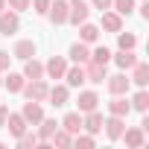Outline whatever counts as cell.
I'll list each match as a JSON object with an SVG mask.
<instances>
[{
	"instance_id": "6da1fadb",
	"label": "cell",
	"mask_w": 149,
	"mask_h": 149,
	"mask_svg": "<svg viewBox=\"0 0 149 149\" xmlns=\"http://www.w3.org/2000/svg\"><path fill=\"white\" fill-rule=\"evenodd\" d=\"M88 15H91V6L85 3V0H67V21L70 24H85L88 21Z\"/></svg>"
},
{
	"instance_id": "7a4b0ae2",
	"label": "cell",
	"mask_w": 149,
	"mask_h": 149,
	"mask_svg": "<svg viewBox=\"0 0 149 149\" xmlns=\"http://www.w3.org/2000/svg\"><path fill=\"white\" fill-rule=\"evenodd\" d=\"M21 29V15L18 12H12V9H3L0 12V35H15Z\"/></svg>"
},
{
	"instance_id": "3957f363",
	"label": "cell",
	"mask_w": 149,
	"mask_h": 149,
	"mask_svg": "<svg viewBox=\"0 0 149 149\" xmlns=\"http://www.w3.org/2000/svg\"><path fill=\"white\" fill-rule=\"evenodd\" d=\"M21 94H26V100L44 102V100H47V94H50V85H47L44 79H29V85H24V91H21Z\"/></svg>"
},
{
	"instance_id": "277c9868",
	"label": "cell",
	"mask_w": 149,
	"mask_h": 149,
	"mask_svg": "<svg viewBox=\"0 0 149 149\" xmlns=\"http://www.w3.org/2000/svg\"><path fill=\"white\" fill-rule=\"evenodd\" d=\"M105 85H108V94L111 97H120V94H129L132 79L126 76V70H123V73H114V76H105Z\"/></svg>"
},
{
	"instance_id": "5b68a950",
	"label": "cell",
	"mask_w": 149,
	"mask_h": 149,
	"mask_svg": "<svg viewBox=\"0 0 149 149\" xmlns=\"http://www.w3.org/2000/svg\"><path fill=\"white\" fill-rule=\"evenodd\" d=\"M82 67H85V82L102 85V82H105V76H108V73H105V64H97V61H91V58H88Z\"/></svg>"
},
{
	"instance_id": "8992f818",
	"label": "cell",
	"mask_w": 149,
	"mask_h": 149,
	"mask_svg": "<svg viewBox=\"0 0 149 149\" xmlns=\"http://www.w3.org/2000/svg\"><path fill=\"white\" fill-rule=\"evenodd\" d=\"M102 129H105L108 140H120V137H123V129H126V120L117 117V114H111L108 120H102Z\"/></svg>"
},
{
	"instance_id": "52a82bcc",
	"label": "cell",
	"mask_w": 149,
	"mask_h": 149,
	"mask_svg": "<svg viewBox=\"0 0 149 149\" xmlns=\"http://www.w3.org/2000/svg\"><path fill=\"white\" fill-rule=\"evenodd\" d=\"M21 114H24V120H26L29 126H38V123H41V117H44V108H41V102L29 100V102H24Z\"/></svg>"
},
{
	"instance_id": "ba28073f",
	"label": "cell",
	"mask_w": 149,
	"mask_h": 149,
	"mask_svg": "<svg viewBox=\"0 0 149 149\" xmlns=\"http://www.w3.org/2000/svg\"><path fill=\"white\" fill-rule=\"evenodd\" d=\"M64 70H67V61L61 58V56H53L47 64H44V73L50 79H64Z\"/></svg>"
},
{
	"instance_id": "9c48e42d",
	"label": "cell",
	"mask_w": 149,
	"mask_h": 149,
	"mask_svg": "<svg viewBox=\"0 0 149 149\" xmlns=\"http://www.w3.org/2000/svg\"><path fill=\"white\" fill-rule=\"evenodd\" d=\"M6 129H9L12 137H21V134L29 129V123L24 120V114H12V111H9V117H6Z\"/></svg>"
},
{
	"instance_id": "30bf717a",
	"label": "cell",
	"mask_w": 149,
	"mask_h": 149,
	"mask_svg": "<svg viewBox=\"0 0 149 149\" xmlns=\"http://www.w3.org/2000/svg\"><path fill=\"white\" fill-rule=\"evenodd\" d=\"M47 15H50L53 24H67V0H53Z\"/></svg>"
},
{
	"instance_id": "8fae6325",
	"label": "cell",
	"mask_w": 149,
	"mask_h": 149,
	"mask_svg": "<svg viewBox=\"0 0 149 149\" xmlns=\"http://www.w3.org/2000/svg\"><path fill=\"white\" fill-rule=\"evenodd\" d=\"M64 79H67V82H64L67 88H82V85H85V67H82V64L67 67V70H64Z\"/></svg>"
},
{
	"instance_id": "7c38bea8",
	"label": "cell",
	"mask_w": 149,
	"mask_h": 149,
	"mask_svg": "<svg viewBox=\"0 0 149 149\" xmlns=\"http://www.w3.org/2000/svg\"><path fill=\"white\" fill-rule=\"evenodd\" d=\"M47 100H50L56 108H61V105H67V100H70V88H67V85H53L50 94H47Z\"/></svg>"
},
{
	"instance_id": "4fadbf2b",
	"label": "cell",
	"mask_w": 149,
	"mask_h": 149,
	"mask_svg": "<svg viewBox=\"0 0 149 149\" xmlns=\"http://www.w3.org/2000/svg\"><path fill=\"white\" fill-rule=\"evenodd\" d=\"M82 129L88 132V134H97V132H102V114L94 108V111H88L85 117H82Z\"/></svg>"
},
{
	"instance_id": "5bb4252c",
	"label": "cell",
	"mask_w": 149,
	"mask_h": 149,
	"mask_svg": "<svg viewBox=\"0 0 149 149\" xmlns=\"http://www.w3.org/2000/svg\"><path fill=\"white\" fill-rule=\"evenodd\" d=\"M102 29H105V32H120V29H123V15L105 9V12H102Z\"/></svg>"
},
{
	"instance_id": "9a60e30c",
	"label": "cell",
	"mask_w": 149,
	"mask_h": 149,
	"mask_svg": "<svg viewBox=\"0 0 149 149\" xmlns=\"http://www.w3.org/2000/svg\"><path fill=\"white\" fill-rule=\"evenodd\" d=\"M32 56H35V44H32L29 38L18 41L15 50H12V58H21V61H26V58H32Z\"/></svg>"
},
{
	"instance_id": "2e32d148",
	"label": "cell",
	"mask_w": 149,
	"mask_h": 149,
	"mask_svg": "<svg viewBox=\"0 0 149 149\" xmlns=\"http://www.w3.org/2000/svg\"><path fill=\"white\" fill-rule=\"evenodd\" d=\"M111 58H114V64H117L120 70H132V67H134V61H137V56H134V50H120L117 56L111 53Z\"/></svg>"
},
{
	"instance_id": "e0dca14e",
	"label": "cell",
	"mask_w": 149,
	"mask_h": 149,
	"mask_svg": "<svg viewBox=\"0 0 149 149\" xmlns=\"http://www.w3.org/2000/svg\"><path fill=\"white\" fill-rule=\"evenodd\" d=\"M76 105H79V111H82V114H88V111H94V108L100 105V97H97L94 91H82V94H79V100H76Z\"/></svg>"
},
{
	"instance_id": "ac0fdd59",
	"label": "cell",
	"mask_w": 149,
	"mask_h": 149,
	"mask_svg": "<svg viewBox=\"0 0 149 149\" xmlns=\"http://www.w3.org/2000/svg\"><path fill=\"white\" fill-rule=\"evenodd\" d=\"M64 132H70V134H79L82 132V117H79V111H70V114H64V120L58 123Z\"/></svg>"
},
{
	"instance_id": "d6986e66",
	"label": "cell",
	"mask_w": 149,
	"mask_h": 149,
	"mask_svg": "<svg viewBox=\"0 0 149 149\" xmlns=\"http://www.w3.org/2000/svg\"><path fill=\"white\" fill-rule=\"evenodd\" d=\"M67 56H70V61H76V64H85V61L91 58V50H88V44H85V41H76V44L70 47V53H67Z\"/></svg>"
},
{
	"instance_id": "ffe728a7",
	"label": "cell",
	"mask_w": 149,
	"mask_h": 149,
	"mask_svg": "<svg viewBox=\"0 0 149 149\" xmlns=\"http://www.w3.org/2000/svg\"><path fill=\"white\" fill-rule=\"evenodd\" d=\"M134 73H132V82L137 85V88H146L149 85V64H143V61H134V67H132Z\"/></svg>"
},
{
	"instance_id": "44dd1931",
	"label": "cell",
	"mask_w": 149,
	"mask_h": 149,
	"mask_svg": "<svg viewBox=\"0 0 149 149\" xmlns=\"http://www.w3.org/2000/svg\"><path fill=\"white\" fill-rule=\"evenodd\" d=\"M132 111V105H129V100L120 94V97H114L111 102H108V114H117V117H126Z\"/></svg>"
},
{
	"instance_id": "7402d4cb",
	"label": "cell",
	"mask_w": 149,
	"mask_h": 149,
	"mask_svg": "<svg viewBox=\"0 0 149 149\" xmlns=\"http://www.w3.org/2000/svg\"><path fill=\"white\" fill-rule=\"evenodd\" d=\"M58 129V123L56 120H50V117H41V123H38V140H44V143H50V137H53V132Z\"/></svg>"
},
{
	"instance_id": "603a6c76",
	"label": "cell",
	"mask_w": 149,
	"mask_h": 149,
	"mask_svg": "<svg viewBox=\"0 0 149 149\" xmlns=\"http://www.w3.org/2000/svg\"><path fill=\"white\" fill-rule=\"evenodd\" d=\"M123 137H126V146H132V149L143 146V140H146V134H143L140 126H137V129H123Z\"/></svg>"
},
{
	"instance_id": "cb8c5ba5",
	"label": "cell",
	"mask_w": 149,
	"mask_h": 149,
	"mask_svg": "<svg viewBox=\"0 0 149 149\" xmlns=\"http://www.w3.org/2000/svg\"><path fill=\"white\" fill-rule=\"evenodd\" d=\"M24 76L26 79H44V64L35 61V58H26L24 61Z\"/></svg>"
},
{
	"instance_id": "d4e9b609",
	"label": "cell",
	"mask_w": 149,
	"mask_h": 149,
	"mask_svg": "<svg viewBox=\"0 0 149 149\" xmlns=\"http://www.w3.org/2000/svg\"><path fill=\"white\" fill-rule=\"evenodd\" d=\"M3 85L9 88V94H21L24 85H26V76H24V73H9V76L3 79Z\"/></svg>"
},
{
	"instance_id": "484cf974",
	"label": "cell",
	"mask_w": 149,
	"mask_h": 149,
	"mask_svg": "<svg viewBox=\"0 0 149 149\" xmlns=\"http://www.w3.org/2000/svg\"><path fill=\"white\" fill-rule=\"evenodd\" d=\"M79 38L85 41V44H94L97 38H100V26H94V24H79Z\"/></svg>"
},
{
	"instance_id": "4316f807",
	"label": "cell",
	"mask_w": 149,
	"mask_h": 149,
	"mask_svg": "<svg viewBox=\"0 0 149 149\" xmlns=\"http://www.w3.org/2000/svg\"><path fill=\"white\" fill-rule=\"evenodd\" d=\"M129 105H132L134 111H140V114H143V111L149 108V94H146V91L140 88V91H137V94L132 97V102H129Z\"/></svg>"
},
{
	"instance_id": "83f0119b",
	"label": "cell",
	"mask_w": 149,
	"mask_h": 149,
	"mask_svg": "<svg viewBox=\"0 0 149 149\" xmlns=\"http://www.w3.org/2000/svg\"><path fill=\"white\" fill-rule=\"evenodd\" d=\"M50 140H53L56 146H70V143H73V134H70V132H64V129L58 126V129L53 132V137H50Z\"/></svg>"
},
{
	"instance_id": "f1b7e54d",
	"label": "cell",
	"mask_w": 149,
	"mask_h": 149,
	"mask_svg": "<svg viewBox=\"0 0 149 149\" xmlns=\"http://www.w3.org/2000/svg\"><path fill=\"white\" fill-rule=\"evenodd\" d=\"M111 9L117 15H132L134 12V0H111Z\"/></svg>"
},
{
	"instance_id": "f546056e",
	"label": "cell",
	"mask_w": 149,
	"mask_h": 149,
	"mask_svg": "<svg viewBox=\"0 0 149 149\" xmlns=\"http://www.w3.org/2000/svg\"><path fill=\"white\" fill-rule=\"evenodd\" d=\"M117 44H120V50H134V47H137V35L120 32V35H117Z\"/></svg>"
},
{
	"instance_id": "4dcf8cb0",
	"label": "cell",
	"mask_w": 149,
	"mask_h": 149,
	"mask_svg": "<svg viewBox=\"0 0 149 149\" xmlns=\"http://www.w3.org/2000/svg\"><path fill=\"white\" fill-rule=\"evenodd\" d=\"M91 61H97V64H108V61H111V50H108V47H97V50L91 53Z\"/></svg>"
},
{
	"instance_id": "1f68e13d",
	"label": "cell",
	"mask_w": 149,
	"mask_h": 149,
	"mask_svg": "<svg viewBox=\"0 0 149 149\" xmlns=\"http://www.w3.org/2000/svg\"><path fill=\"white\" fill-rule=\"evenodd\" d=\"M18 146H21V149H32V146H38V134H29V132H24V134L18 137Z\"/></svg>"
},
{
	"instance_id": "d6a6232c",
	"label": "cell",
	"mask_w": 149,
	"mask_h": 149,
	"mask_svg": "<svg viewBox=\"0 0 149 149\" xmlns=\"http://www.w3.org/2000/svg\"><path fill=\"white\" fill-rule=\"evenodd\" d=\"M73 143L79 149H94V134H73Z\"/></svg>"
},
{
	"instance_id": "836d02e7",
	"label": "cell",
	"mask_w": 149,
	"mask_h": 149,
	"mask_svg": "<svg viewBox=\"0 0 149 149\" xmlns=\"http://www.w3.org/2000/svg\"><path fill=\"white\" fill-rule=\"evenodd\" d=\"M6 6H9L12 12H18V15H21V12H26V9H29V0H6Z\"/></svg>"
},
{
	"instance_id": "e575fe53",
	"label": "cell",
	"mask_w": 149,
	"mask_h": 149,
	"mask_svg": "<svg viewBox=\"0 0 149 149\" xmlns=\"http://www.w3.org/2000/svg\"><path fill=\"white\" fill-rule=\"evenodd\" d=\"M50 3L53 0H29V6L38 12V15H47V9H50Z\"/></svg>"
},
{
	"instance_id": "d590c367",
	"label": "cell",
	"mask_w": 149,
	"mask_h": 149,
	"mask_svg": "<svg viewBox=\"0 0 149 149\" xmlns=\"http://www.w3.org/2000/svg\"><path fill=\"white\" fill-rule=\"evenodd\" d=\"M91 6L100 9V12H105V9H111V0H91Z\"/></svg>"
},
{
	"instance_id": "8d00e7d4",
	"label": "cell",
	"mask_w": 149,
	"mask_h": 149,
	"mask_svg": "<svg viewBox=\"0 0 149 149\" xmlns=\"http://www.w3.org/2000/svg\"><path fill=\"white\" fill-rule=\"evenodd\" d=\"M9 61H12V56L0 50V70H9Z\"/></svg>"
},
{
	"instance_id": "74e56055",
	"label": "cell",
	"mask_w": 149,
	"mask_h": 149,
	"mask_svg": "<svg viewBox=\"0 0 149 149\" xmlns=\"http://www.w3.org/2000/svg\"><path fill=\"white\" fill-rule=\"evenodd\" d=\"M6 117H9V108L0 105V129H6Z\"/></svg>"
},
{
	"instance_id": "f35d334b",
	"label": "cell",
	"mask_w": 149,
	"mask_h": 149,
	"mask_svg": "<svg viewBox=\"0 0 149 149\" xmlns=\"http://www.w3.org/2000/svg\"><path fill=\"white\" fill-rule=\"evenodd\" d=\"M3 9H6V0H0V12H3Z\"/></svg>"
},
{
	"instance_id": "ab89813d",
	"label": "cell",
	"mask_w": 149,
	"mask_h": 149,
	"mask_svg": "<svg viewBox=\"0 0 149 149\" xmlns=\"http://www.w3.org/2000/svg\"><path fill=\"white\" fill-rule=\"evenodd\" d=\"M0 85H3V79H0Z\"/></svg>"
}]
</instances>
